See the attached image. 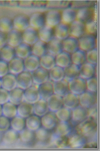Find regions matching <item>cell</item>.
Returning <instances> with one entry per match:
<instances>
[{
	"label": "cell",
	"mask_w": 100,
	"mask_h": 151,
	"mask_svg": "<svg viewBox=\"0 0 100 151\" xmlns=\"http://www.w3.org/2000/svg\"><path fill=\"white\" fill-rule=\"evenodd\" d=\"M86 81L79 76L71 80L68 82L70 91L77 95H80L87 89Z\"/></svg>",
	"instance_id": "obj_5"
},
{
	"label": "cell",
	"mask_w": 100,
	"mask_h": 151,
	"mask_svg": "<svg viewBox=\"0 0 100 151\" xmlns=\"http://www.w3.org/2000/svg\"><path fill=\"white\" fill-rule=\"evenodd\" d=\"M10 126L9 118L2 115L0 116V132L4 133L9 129Z\"/></svg>",
	"instance_id": "obj_56"
},
{
	"label": "cell",
	"mask_w": 100,
	"mask_h": 151,
	"mask_svg": "<svg viewBox=\"0 0 100 151\" xmlns=\"http://www.w3.org/2000/svg\"><path fill=\"white\" fill-rule=\"evenodd\" d=\"M16 56L15 48L7 44L0 50V59L7 63Z\"/></svg>",
	"instance_id": "obj_41"
},
{
	"label": "cell",
	"mask_w": 100,
	"mask_h": 151,
	"mask_svg": "<svg viewBox=\"0 0 100 151\" xmlns=\"http://www.w3.org/2000/svg\"><path fill=\"white\" fill-rule=\"evenodd\" d=\"M56 65L63 68L71 63V55L70 53L63 51L56 56Z\"/></svg>",
	"instance_id": "obj_40"
},
{
	"label": "cell",
	"mask_w": 100,
	"mask_h": 151,
	"mask_svg": "<svg viewBox=\"0 0 100 151\" xmlns=\"http://www.w3.org/2000/svg\"><path fill=\"white\" fill-rule=\"evenodd\" d=\"M79 101L80 105L88 109L97 104V93L90 91L86 89L79 95Z\"/></svg>",
	"instance_id": "obj_3"
},
{
	"label": "cell",
	"mask_w": 100,
	"mask_h": 151,
	"mask_svg": "<svg viewBox=\"0 0 100 151\" xmlns=\"http://www.w3.org/2000/svg\"><path fill=\"white\" fill-rule=\"evenodd\" d=\"M54 28L46 25L38 30L39 40L46 43L55 36Z\"/></svg>",
	"instance_id": "obj_18"
},
{
	"label": "cell",
	"mask_w": 100,
	"mask_h": 151,
	"mask_svg": "<svg viewBox=\"0 0 100 151\" xmlns=\"http://www.w3.org/2000/svg\"><path fill=\"white\" fill-rule=\"evenodd\" d=\"M38 85L33 84L24 90V101L33 104L40 98L38 90Z\"/></svg>",
	"instance_id": "obj_7"
},
{
	"label": "cell",
	"mask_w": 100,
	"mask_h": 151,
	"mask_svg": "<svg viewBox=\"0 0 100 151\" xmlns=\"http://www.w3.org/2000/svg\"><path fill=\"white\" fill-rule=\"evenodd\" d=\"M86 89L90 91L97 93V79L96 77H92L86 80Z\"/></svg>",
	"instance_id": "obj_55"
},
{
	"label": "cell",
	"mask_w": 100,
	"mask_h": 151,
	"mask_svg": "<svg viewBox=\"0 0 100 151\" xmlns=\"http://www.w3.org/2000/svg\"><path fill=\"white\" fill-rule=\"evenodd\" d=\"M64 51L62 41L55 36L47 43V52L55 56Z\"/></svg>",
	"instance_id": "obj_14"
},
{
	"label": "cell",
	"mask_w": 100,
	"mask_h": 151,
	"mask_svg": "<svg viewBox=\"0 0 100 151\" xmlns=\"http://www.w3.org/2000/svg\"><path fill=\"white\" fill-rule=\"evenodd\" d=\"M56 56L47 53L40 58V66L49 71L56 65Z\"/></svg>",
	"instance_id": "obj_32"
},
{
	"label": "cell",
	"mask_w": 100,
	"mask_h": 151,
	"mask_svg": "<svg viewBox=\"0 0 100 151\" xmlns=\"http://www.w3.org/2000/svg\"><path fill=\"white\" fill-rule=\"evenodd\" d=\"M24 70L31 73L40 66V58L31 54L23 60Z\"/></svg>",
	"instance_id": "obj_28"
},
{
	"label": "cell",
	"mask_w": 100,
	"mask_h": 151,
	"mask_svg": "<svg viewBox=\"0 0 100 151\" xmlns=\"http://www.w3.org/2000/svg\"><path fill=\"white\" fill-rule=\"evenodd\" d=\"M14 29L13 20L7 17L0 19V31L7 34Z\"/></svg>",
	"instance_id": "obj_50"
},
{
	"label": "cell",
	"mask_w": 100,
	"mask_h": 151,
	"mask_svg": "<svg viewBox=\"0 0 100 151\" xmlns=\"http://www.w3.org/2000/svg\"><path fill=\"white\" fill-rule=\"evenodd\" d=\"M45 16V25L54 28L61 22V13L60 10H50Z\"/></svg>",
	"instance_id": "obj_10"
},
{
	"label": "cell",
	"mask_w": 100,
	"mask_h": 151,
	"mask_svg": "<svg viewBox=\"0 0 100 151\" xmlns=\"http://www.w3.org/2000/svg\"><path fill=\"white\" fill-rule=\"evenodd\" d=\"M72 1L69 0H51L47 2V8L50 10H60L71 7Z\"/></svg>",
	"instance_id": "obj_36"
},
{
	"label": "cell",
	"mask_w": 100,
	"mask_h": 151,
	"mask_svg": "<svg viewBox=\"0 0 100 151\" xmlns=\"http://www.w3.org/2000/svg\"><path fill=\"white\" fill-rule=\"evenodd\" d=\"M72 127L69 122L59 121L54 129L53 132L60 136H67L71 133Z\"/></svg>",
	"instance_id": "obj_19"
},
{
	"label": "cell",
	"mask_w": 100,
	"mask_h": 151,
	"mask_svg": "<svg viewBox=\"0 0 100 151\" xmlns=\"http://www.w3.org/2000/svg\"><path fill=\"white\" fill-rule=\"evenodd\" d=\"M86 52L80 49L72 54L71 60L72 63L80 66L86 60Z\"/></svg>",
	"instance_id": "obj_46"
},
{
	"label": "cell",
	"mask_w": 100,
	"mask_h": 151,
	"mask_svg": "<svg viewBox=\"0 0 100 151\" xmlns=\"http://www.w3.org/2000/svg\"><path fill=\"white\" fill-rule=\"evenodd\" d=\"M97 22L94 17H92L85 23L86 33L94 35L97 32Z\"/></svg>",
	"instance_id": "obj_53"
},
{
	"label": "cell",
	"mask_w": 100,
	"mask_h": 151,
	"mask_svg": "<svg viewBox=\"0 0 100 151\" xmlns=\"http://www.w3.org/2000/svg\"><path fill=\"white\" fill-rule=\"evenodd\" d=\"M49 77L51 81L53 82L63 79L64 77L63 68L56 65L49 70Z\"/></svg>",
	"instance_id": "obj_45"
},
{
	"label": "cell",
	"mask_w": 100,
	"mask_h": 151,
	"mask_svg": "<svg viewBox=\"0 0 100 151\" xmlns=\"http://www.w3.org/2000/svg\"><path fill=\"white\" fill-rule=\"evenodd\" d=\"M40 120L42 126L49 130L53 129L59 122L55 112L51 111L42 116Z\"/></svg>",
	"instance_id": "obj_8"
},
{
	"label": "cell",
	"mask_w": 100,
	"mask_h": 151,
	"mask_svg": "<svg viewBox=\"0 0 100 151\" xmlns=\"http://www.w3.org/2000/svg\"><path fill=\"white\" fill-rule=\"evenodd\" d=\"M7 44V34L0 31V50Z\"/></svg>",
	"instance_id": "obj_60"
},
{
	"label": "cell",
	"mask_w": 100,
	"mask_h": 151,
	"mask_svg": "<svg viewBox=\"0 0 100 151\" xmlns=\"http://www.w3.org/2000/svg\"><path fill=\"white\" fill-rule=\"evenodd\" d=\"M38 90L41 98L47 101L54 94L52 81L48 80L39 85Z\"/></svg>",
	"instance_id": "obj_22"
},
{
	"label": "cell",
	"mask_w": 100,
	"mask_h": 151,
	"mask_svg": "<svg viewBox=\"0 0 100 151\" xmlns=\"http://www.w3.org/2000/svg\"><path fill=\"white\" fill-rule=\"evenodd\" d=\"M48 71L40 66L31 73L33 84L39 85L49 80Z\"/></svg>",
	"instance_id": "obj_9"
},
{
	"label": "cell",
	"mask_w": 100,
	"mask_h": 151,
	"mask_svg": "<svg viewBox=\"0 0 100 151\" xmlns=\"http://www.w3.org/2000/svg\"><path fill=\"white\" fill-rule=\"evenodd\" d=\"M50 130L43 127H40L34 131L35 138L40 142L48 145L52 133Z\"/></svg>",
	"instance_id": "obj_39"
},
{
	"label": "cell",
	"mask_w": 100,
	"mask_h": 151,
	"mask_svg": "<svg viewBox=\"0 0 100 151\" xmlns=\"http://www.w3.org/2000/svg\"><path fill=\"white\" fill-rule=\"evenodd\" d=\"M77 11L71 7L62 10L61 13V22L68 25L76 19Z\"/></svg>",
	"instance_id": "obj_38"
},
{
	"label": "cell",
	"mask_w": 100,
	"mask_h": 151,
	"mask_svg": "<svg viewBox=\"0 0 100 151\" xmlns=\"http://www.w3.org/2000/svg\"><path fill=\"white\" fill-rule=\"evenodd\" d=\"M23 42L32 46L39 40L38 30L29 26L22 32Z\"/></svg>",
	"instance_id": "obj_11"
},
{
	"label": "cell",
	"mask_w": 100,
	"mask_h": 151,
	"mask_svg": "<svg viewBox=\"0 0 100 151\" xmlns=\"http://www.w3.org/2000/svg\"><path fill=\"white\" fill-rule=\"evenodd\" d=\"M49 110L55 112L62 107V97L53 94L47 100Z\"/></svg>",
	"instance_id": "obj_31"
},
{
	"label": "cell",
	"mask_w": 100,
	"mask_h": 151,
	"mask_svg": "<svg viewBox=\"0 0 100 151\" xmlns=\"http://www.w3.org/2000/svg\"><path fill=\"white\" fill-rule=\"evenodd\" d=\"M17 115L24 118H27L34 113L33 105L25 101L18 105Z\"/></svg>",
	"instance_id": "obj_35"
},
{
	"label": "cell",
	"mask_w": 100,
	"mask_h": 151,
	"mask_svg": "<svg viewBox=\"0 0 100 151\" xmlns=\"http://www.w3.org/2000/svg\"><path fill=\"white\" fill-rule=\"evenodd\" d=\"M9 101V92L1 87L0 88V104L2 105Z\"/></svg>",
	"instance_id": "obj_57"
},
{
	"label": "cell",
	"mask_w": 100,
	"mask_h": 151,
	"mask_svg": "<svg viewBox=\"0 0 100 151\" xmlns=\"http://www.w3.org/2000/svg\"><path fill=\"white\" fill-rule=\"evenodd\" d=\"M19 136L20 140L25 144L31 143L35 138L34 131L26 127L19 132Z\"/></svg>",
	"instance_id": "obj_47"
},
{
	"label": "cell",
	"mask_w": 100,
	"mask_h": 151,
	"mask_svg": "<svg viewBox=\"0 0 100 151\" xmlns=\"http://www.w3.org/2000/svg\"><path fill=\"white\" fill-rule=\"evenodd\" d=\"M69 27L70 35L78 38L85 33V24L77 20L70 24Z\"/></svg>",
	"instance_id": "obj_17"
},
{
	"label": "cell",
	"mask_w": 100,
	"mask_h": 151,
	"mask_svg": "<svg viewBox=\"0 0 100 151\" xmlns=\"http://www.w3.org/2000/svg\"><path fill=\"white\" fill-rule=\"evenodd\" d=\"M17 87L24 90L33 84L31 73L24 70L16 76Z\"/></svg>",
	"instance_id": "obj_6"
},
{
	"label": "cell",
	"mask_w": 100,
	"mask_h": 151,
	"mask_svg": "<svg viewBox=\"0 0 100 151\" xmlns=\"http://www.w3.org/2000/svg\"><path fill=\"white\" fill-rule=\"evenodd\" d=\"M54 32L55 36L62 41L70 35L69 26L61 22L55 27Z\"/></svg>",
	"instance_id": "obj_34"
},
{
	"label": "cell",
	"mask_w": 100,
	"mask_h": 151,
	"mask_svg": "<svg viewBox=\"0 0 100 151\" xmlns=\"http://www.w3.org/2000/svg\"><path fill=\"white\" fill-rule=\"evenodd\" d=\"M3 133L1 141L5 145H13L16 143L19 139V132L11 128Z\"/></svg>",
	"instance_id": "obj_20"
},
{
	"label": "cell",
	"mask_w": 100,
	"mask_h": 151,
	"mask_svg": "<svg viewBox=\"0 0 100 151\" xmlns=\"http://www.w3.org/2000/svg\"><path fill=\"white\" fill-rule=\"evenodd\" d=\"M2 132H0V141H1L2 135L3 133H2Z\"/></svg>",
	"instance_id": "obj_62"
},
{
	"label": "cell",
	"mask_w": 100,
	"mask_h": 151,
	"mask_svg": "<svg viewBox=\"0 0 100 151\" xmlns=\"http://www.w3.org/2000/svg\"><path fill=\"white\" fill-rule=\"evenodd\" d=\"M95 66L85 62L80 66L79 76L86 80L93 77L95 72Z\"/></svg>",
	"instance_id": "obj_30"
},
{
	"label": "cell",
	"mask_w": 100,
	"mask_h": 151,
	"mask_svg": "<svg viewBox=\"0 0 100 151\" xmlns=\"http://www.w3.org/2000/svg\"><path fill=\"white\" fill-rule=\"evenodd\" d=\"M26 118L25 124L28 128L35 131L40 127L41 120L38 116L31 115Z\"/></svg>",
	"instance_id": "obj_48"
},
{
	"label": "cell",
	"mask_w": 100,
	"mask_h": 151,
	"mask_svg": "<svg viewBox=\"0 0 100 151\" xmlns=\"http://www.w3.org/2000/svg\"><path fill=\"white\" fill-rule=\"evenodd\" d=\"M91 8H86L78 10L76 20L85 24L93 16V10Z\"/></svg>",
	"instance_id": "obj_44"
},
{
	"label": "cell",
	"mask_w": 100,
	"mask_h": 151,
	"mask_svg": "<svg viewBox=\"0 0 100 151\" xmlns=\"http://www.w3.org/2000/svg\"><path fill=\"white\" fill-rule=\"evenodd\" d=\"M2 115L7 118H12L17 115L16 105L8 101L2 105Z\"/></svg>",
	"instance_id": "obj_43"
},
{
	"label": "cell",
	"mask_w": 100,
	"mask_h": 151,
	"mask_svg": "<svg viewBox=\"0 0 100 151\" xmlns=\"http://www.w3.org/2000/svg\"><path fill=\"white\" fill-rule=\"evenodd\" d=\"M94 1L91 0H76L72 1L71 7L75 10L91 7L94 4Z\"/></svg>",
	"instance_id": "obj_52"
},
{
	"label": "cell",
	"mask_w": 100,
	"mask_h": 151,
	"mask_svg": "<svg viewBox=\"0 0 100 151\" xmlns=\"http://www.w3.org/2000/svg\"><path fill=\"white\" fill-rule=\"evenodd\" d=\"M78 39L80 49L86 52L96 47V39L93 35L85 33Z\"/></svg>",
	"instance_id": "obj_4"
},
{
	"label": "cell",
	"mask_w": 100,
	"mask_h": 151,
	"mask_svg": "<svg viewBox=\"0 0 100 151\" xmlns=\"http://www.w3.org/2000/svg\"><path fill=\"white\" fill-rule=\"evenodd\" d=\"M88 117V109L79 104L72 110L70 123L72 126H77Z\"/></svg>",
	"instance_id": "obj_2"
},
{
	"label": "cell",
	"mask_w": 100,
	"mask_h": 151,
	"mask_svg": "<svg viewBox=\"0 0 100 151\" xmlns=\"http://www.w3.org/2000/svg\"><path fill=\"white\" fill-rule=\"evenodd\" d=\"M52 83L54 94L63 97L70 91L68 82L64 79Z\"/></svg>",
	"instance_id": "obj_27"
},
{
	"label": "cell",
	"mask_w": 100,
	"mask_h": 151,
	"mask_svg": "<svg viewBox=\"0 0 100 151\" xmlns=\"http://www.w3.org/2000/svg\"><path fill=\"white\" fill-rule=\"evenodd\" d=\"M1 87V78H0V88Z\"/></svg>",
	"instance_id": "obj_63"
},
{
	"label": "cell",
	"mask_w": 100,
	"mask_h": 151,
	"mask_svg": "<svg viewBox=\"0 0 100 151\" xmlns=\"http://www.w3.org/2000/svg\"><path fill=\"white\" fill-rule=\"evenodd\" d=\"M97 48L87 52L86 60L87 62L95 65L97 62Z\"/></svg>",
	"instance_id": "obj_54"
},
{
	"label": "cell",
	"mask_w": 100,
	"mask_h": 151,
	"mask_svg": "<svg viewBox=\"0 0 100 151\" xmlns=\"http://www.w3.org/2000/svg\"><path fill=\"white\" fill-rule=\"evenodd\" d=\"M1 87L9 92L17 87L15 75L8 73L1 78Z\"/></svg>",
	"instance_id": "obj_25"
},
{
	"label": "cell",
	"mask_w": 100,
	"mask_h": 151,
	"mask_svg": "<svg viewBox=\"0 0 100 151\" xmlns=\"http://www.w3.org/2000/svg\"><path fill=\"white\" fill-rule=\"evenodd\" d=\"M95 104L88 109V117L97 121V107Z\"/></svg>",
	"instance_id": "obj_59"
},
{
	"label": "cell",
	"mask_w": 100,
	"mask_h": 151,
	"mask_svg": "<svg viewBox=\"0 0 100 151\" xmlns=\"http://www.w3.org/2000/svg\"><path fill=\"white\" fill-rule=\"evenodd\" d=\"M80 66L71 63L63 68L64 79L68 82L71 80L79 76Z\"/></svg>",
	"instance_id": "obj_26"
},
{
	"label": "cell",
	"mask_w": 100,
	"mask_h": 151,
	"mask_svg": "<svg viewBox=\"0 0 100 151\" xmlns=\"http://www.w3.org/2000/svg\"><path fill=\"white\" fill-rule=\"evenodd\" d=\"M30 26L38 30L45 25V15L42 12L32 14L29 18Z\"/></svg>",
	"instance_id": "obj_15"
},
{
	"label": "cell",
	"mask_w": 100,
	"mask_h": 151,
	"mask_svg": "<svg viewBox=\"0 0 100 151\" xmlns=\"http://www.w3.org/2000/svg\"><path fill=\"white\" fill-rule=\"evenodd\" d=\"M34 113L36 116L42 117L49 111L47 101L40 98L33 104Z\"/></svg>",
	"instance_id": "obj_33"
},
{
	"label": "cell",
	"mask_w": 100,
	"mask_h": 151,
	"mask_svg": "<svg viewBox=\"0 0 100 151\" xmlns=\"http://www.w3.org/2000/svg\"><path fill=\"white\" fill-rule=\"evenodd\" d=\"M2 115V105L0 104V116Z\"/></svg>",
	"instance_id": "obj_61"
},
{
	"label": "cell",
	"mask_w": 100,
	"mask_h": 151,
	"mask_svg": "<svg viewBox=\"0 0 100 151\" xmlns=\"http://www.w3.org/2000/svg\"></svg>",
	"instance_id": "obj_64"
},
{
	"label": "cell",
	"mask_w": 100,
	"mask_h": 151,
	"mask_svg": "<svg viewBox=\"0 0 100 151\" xmlns=\"http://www.w3.org/2000/svg\"><path fill=\"white\" fill-rule=\"evenodd\" d=\"M87 142L85 137L77 133L68 137V145L72 148H83Z\"/></svg>",
	"instance_id": "obj_29"
},
{
	"label": "cell",
	"mask_w": 100,
	"mask_h": 151,
	"mask_svg": "<svg viewBox=\"0 0 100 151\" xmlns=\"http://www.w3.org/2000/svg\"><path fill=\"white\" fill-rule=\"evenodd\" d=\"M24 101V90L18 87L9 92V101L18 105Z\"/></svg>",
	"instance_id": "obj_24"
},
{
	"label": "cell",
	"mask_w": 100,
	"mask_h": 151,
	"mask_svg": "<svg viewBox=\"0 0 100 151\" xmlns=\"http://www.w3.org/2000/svg\"><path fill=\"white\" fill-rule=\"evenodd\" d=\"M25 125L24 118L18 115L12 118L10 121L11 128L19 132L24 129Z\"/></svg>",
	"instance_id": "obj_51"
},
{
	"label": "cell",
	"mask_w": 100,
	"mask_h": 151,
	"mask_svg": "<svg viewBox=\"0 0 100 151\" xmlns=\"http://www.w3.org/2000/svg\"><path fill=\"white\" fill-rule=\"evenodd\" d=\"M15 49L16 56L23 60L32 54L31 46L23 42Z\"/></svg>",
	"instance_id": "obj_37"
},
{
	"label": "cell",
	"mask_w": 100,
	"mask_h": 151,
	"mask_svg": "<svg viewBox=\"0 0 100 151\" xmlns=\"http://www.w3.org/2000/svg\"><path fill=\"white\" fill-rule=\"evenodd\" d=\"M64 107L73 109L79 104V95L70 91L62 97Z\"/></svg>",
	"instance_id": "obj_23"
},
{
	"label": "cell",
	"mask_w": 100,
	"mask_h": 151,
	"mask_svg": "<svg viewBox=\"0 0 100 151\" xmlns=\"http://www.w3.org/2000/svg\"><path fill=\"white\" fill-rule=\"evenodd\" d=\"M64 51L71 54L80 49L78 38L70 36L62 41Z\"/></svg>",
	"instance_id": "obj_16"
},
{
	"label": "cell",
	"mask_w": 100,
	"mask_h": 151,
	"mask_svg": "<svg viewBox=\"0 0 100 151\" xmlns=\"http://www.w3.org/2000/svg\"><path fill=\"white\" fill-rule=\"evenodd\" d=\"M97 121L88 117L77 126L75 128L76 132L85 137L87 140H94L96 134Z\"/></svg>",
	"instance_id": "obj_1"
},
{
	"label": "cell",
	"mask_w": 100,
	"mask_h": 151,
	"mask_svg": "<svg viewBox=\"0 0 100 151\" xmlns=\"http://www.w3.org/2000/svg\"><path fill=\"white\" fill-rule=\"evenodd\" d=\"M55 112L60 121L68 122L72 117V109L64 107H62Z\"/></svg>",
	"instance_id": "obj_49"
},
{
	"label": "cell",
	"mask_w": 100,
	"mask_h": 151,
	"mask_svg": "<svg viewBox=\"0 0 100 151\" xmlns=\"http://www.w3.org/2000/svg\"><path fill=\"white\" fill-rule=\"evenodd\" d=\"M32 54L39 58L47 53V43L40 40L32 47Z\"/></svg>",
	"instance_id": "obj_42"
},
{
	"label": "cell",
	"mask_w": 100,
	"mask_h": 151,
	"mask_svg": "<svg viewBox=\"0 0 100 151\" xmlns=\"http://www.w3.org/2000/svg\"><path fill=\"white\" fill-rule=\"evenodd\" d=\"M7 44L15 48L23 42L22 32L13 29L7 34Z\"/></svg>",
	"instance_id": "obj_12"
},
{
	"label": "cell",
	"mask_w": 100,
	"mask_h": 151,
	"mask_svg": "<svg viewBox=\"0 0 100 151\" xmlns=\"http://www.w3.org/2000/svg\"><path fill=\"white\" fill-rule=\"evenodd\" d=\"M9 72L8 63L0 60V78H1Z\"/></svg>",
	"instance_id": "obj_58"
},
{
	"label": "cell",
	"mask_w": 100,
	"mask_h": 151,
	"mask_svg": "<svg viewBox=\"0 0 100 151\" xmlns=\"http://www.w3.org/2000/svg\"><path fill=\"white\" fill-rule=\"evenodd\" d=\"M9 72L17 75L24 70L23 60L15 56L8 62Z\"/></svg>",
	"instance_id": "obj_13"
},
{
	"label": "cell",
	"mask_w": 100,
	"mask_h": 151,
	"mask_svg": "<svg viewBox=\"0 0 100 151\" xmlns=\"http://www.w3.org/2000/svg\"><path fill=\"white\" fill-rule=\"evenodd\" d=\"M13 21L14 28L22 32L30 26L29 18L24 15L16 16Z\"/></svg>",
	"instance_id": "obj_21"
}]
</instances>
